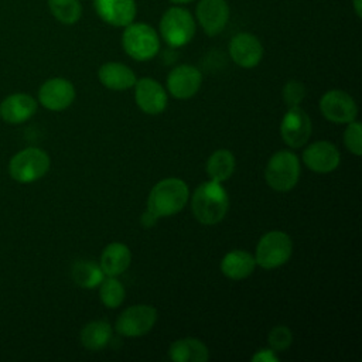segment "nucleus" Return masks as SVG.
<instances>
[{
    "label": "nucleus",
    "mask_w": 362,
    "mask_h": 362,
    "mask_svg": "<svg viewBox=\"0 0 362 362\" xmlns=\"http://www.w3.org/2000/svg\"><path fill=\"white\" fill-rule=\"evenodd\" d=\"M72 280L75 284L83 288H93L100 284V281L105 279L103 272L99 264L88 260H79L75 262L71 270Z\"/></svg>",
    "instance_id": "25"
},
{
    "label": "nucleus",
    "mask_w": 362,
    "mask_h": 362,
    "mask_svg": "<svg viewBox=\"0 0 362 362\" xmlns=\"http://www.w3.org/2000/svg\"><path fill=\"white\" fill-rule=\"evenodd\" d=\"M168 355L174 362H206L209 352L206 345L198 338H182L171 344Z\"/></svg>",
    "instance_id": "22"
},
{
    "label": "nucleus",
    "mask_w": 362,
    "mask_h": 362,
    "mask_svg": "<svg viewBox=\"0 0 362 362\" xmlns=\"http://www.w3.org/2000/svg\"><path fill=\"white\" fill-rule=\"evenodd\" d=\"M352 4H354V10H355L356 16L361 17V14H362V0H352Z\"/></svg>",
    "instance_id": "33"
},
{
    "label": "nucleus",
    "mask_w": 362,
    "mask_h": 362,
    "mask_svg": "<svg viewBox=\"0 0 362 362\" xmlns=\"http://www.w3.org/2000/svg\"><path fill=\"white\" fill-rule=\"evenodd\" d=\"M122 47L124 52L136 61H148L160 49L158 33L146 23H130L122 34Z\"/></svg>",
    "instance_id": "4"
},
{
    "label": "nucleus",
    "mask_w": 362,
    "mask_h": 362,
    "mask_svg": "<svg viewBox=\"0 0 362 362\" xmlns=\"http://www.w3.org/2000/svg\"><path fill=\"white\" fill-rule=\"evenodd\" d=\"M130 262H132L130 249L124 243L113 242L103 249L100 255L99 266L103 274L117 277L119 274L127 270V267L130 266Z\"/></svg>",
    "instance_id": "20"
},
{
    "label": "nucleus",
    "mask_w": 362,
    "mask_h": 362,
    "mask_svg": "<svg viewBox=\"0 0 362 362\" xmlns=\"http://www.w3.org/2000/svg\"><path fill=\"white\" fill-rule=\"evenodd\" d=\"M264 178L267 185L277 192H287L293 189L300 178L298 157L287 150L274 153L267 161Z\"/></svg>",
    "instance_id": "5"
},
{
    "label": "nucleus",
    "mask_w": 362,
    "mask_h": 362,
    "mask_svg": "<svg viewBox=\"0 0 362 362\" xmlns=\"http://www.w3.org/2000/svg\"><path fill=\"white\" fill-rule=\"evenodd\" d=\"M201 71L188 64H181L173 68L167 76V90L177 99H189L201 88Z\"/></svg>",
    "instance_id": "12"
},
{
    "label": "nucleus",
    "mask_w": 362,
    "mask_h": 362,
    "mask_svg": "<svg viewBox=\"0 0 362 362\" xmlns=\"http://www.w3.org/2000/svg\"><path fill=\"white\" fill-rule=\"evenodd\" d=\"M235 157L229 150L221 148L214 151L206 161V174L211 181L223 182L235 171Z\"/></svg>",
    "instance_id": "24"
},
{
    "label": "nucleus",
    "mask_w": 362,
    "mask_h": 362,
    "mask_svg": "<svg viewBox=\"0 0 362 362\" xmlns=\"http://www.w3.org/2000/svg\"><path fill=\"white\" fill-rule=\"evenodd\" d=\"M253 362H279V356L272 348H263L256 351V354L252 356Z\"/></svg>",
    "instance_id": "31"
},
{
    "label": "nucleus",
    "mask_w": 362,
    "mask_h": 362,
    "mask_svg": "<svg viewBox=\"0 0 362 362\" xmlns=\"http://www.w3.org/2000/svg\"><path fill=\"white\" fill-rule=\"evenodd\" d=\"M48 8L55 20L62 24H75L82 16L79 0H48Z\"/></svg>",
    "instance_id": "26"
},
{
    "label": "nucleus",
    "mask_w": 362,
    "mask_h": 362,
    "mask_svg": "<svg viewBox=\"0 0 362 362\" xmlns=\"http://www.w3.org/2000/svg\"><path fill=\"white\" fill-rule=\"evenodd\" d=\"M322 116L332 123H349L358 116V106L354 98L339 89L328 90L320 99Z\"/></svg>",
    "instance_id": "10"
},
{
    "label": "nucleus",
    "mask_w": 362,
    "mask_h": 362,
    "mask_svg": "<svg viewBox=\"0 0 362 362\" xmlns=\"http://www.w3.org/2000/svg\"><path fill=\"white\" fill-rule=\"evenodd\" d=\"M99 82L112 90H124L136 83V74L122 62H106L98 69Z\"/></svg>",
    "instance_id": "19"
},
{
    "label": "nucleus",
    "mask_w": 362,
    "mask_h": 362,
    "mask_svg": "<svg viewBox=\"0 0 362 362\" xmlns=\"http://www.w3.org/2000/svg\"><path fill=\"white\" fill-rule=\"evenodd\" d=\"M79 338L86 349L100 351L112 339V325L102 320L90 321L81 329Z\"/></svg>",
    "instance_id": "23"
},
{
    "label": "nucleus",
    "mask_w": 362,
    "mask_h": 362,
    "mask_svg": "<svg viewBox=\"0 0 362 362\" xmlns=\"http://www.w3.org/2000/svg\"><path fill=\"white\" fill-rule=\"evenodd\" d=\"M134 99L137 106L147 115H158L167 106L165 89L153 78H140L134 83Z\"/></svg>",
    "instance_id": "16"
},
{
    "label": "nucleus",
    "mask_w": 362,
    "mask_h": 362,
    "mask_svg": "<svg viewBox=\"0 0 362 362\" xmlns=\"http://www.w3.org/2000/svg\"><path fill=\"white\" fill-rule=\"evenodd\" d=\"M269 345L274 352L286 351L293 342V334L286 325H276L270 329L267 337Z\"/></svg>",
    "instance_id": "28"
},
{
    "label": "nucleus",
    "mask_w": 362,
    "mask_h": 362,
    "mask_svg": "<svg viewBox=\"0 0 362 362\" xmlns=\"http://www.w3.org/2000/svg\"><path fill=\"white\" fill-rule=\"evenodd\" d=\"M170 1L174 3V4H188V3H191L194 0H170Z\"/></svg>",
    "instance_id": "34"
},
{
    "label": "nucleus",
    "mask_w": 362,
    "mask_h": 362,
    "mask_svg": "<svg viewBox=\"0 0 362 362\" xmlns=\"http://www.w3.org/2000/svg\"><path fill=\"white\" fill-rule=\"evenodd\" d=\"M51 167L47 151L38 147H25L8 161V174L18 184H31L42 178Z\"/></svg>",
    "instance_id": "3"
},
{
    "label": "nucleus",
    "mask_w": 362,
    "mask_h": 362,
    "mask_svg": "<svg viewBox=\"0 0 362 362\" xmlns=\"http://www.w3.org/2000/svg\"><path fill=\"white\" fill-rule=\"evenodd\" d=\"M344 143L345 147L355 156L362 154V127L359 122L352 120L348 123L344 132Z\"/></svg>",
    "instance_id": "29"
},
{
    "label": "nucleus",
    "mask_w": 362,
    "mask_h": 362,
    "mask_svg": "<svg viewBox=\"0 0 362 362\" xmlns=\"http://www.w3.org/2000/svg\"><path fill=\"white\" fill-rule=\"evenodd\" d=\"M37 106L38 102L31 95L11 93L0 102V117L8 124H21L35 115Z\"/></svg>",
    "instance_id": "18"
},
{
    "label": "nucleus",
    "mask_w": 362,
    "mask_h": 362,
    "mask_svg": "<svg viewBox=\"0 0 362 362\" xmlns=\"http://www.w3.org/2000/svg\"><path fill=\"white\" fill-rule=\"evenodd\" d=\"M158 27L161 38L175 48L187 45L194 38L197 30L192 14L180 4L164 11Z\"/></svg>",
    "instance_id": "6"
},
{
    "label": "nucleus",
    "mask_w": 362,
    "mask_h": 362,
    "mask_svg": "<svg viewBox=\"0 0 362 362\" xmlns=\"http://www.w3.org/2000/svg\"><path fill=\"white\" fill-rule=\"evenodd\" d=\"M303 161L313 173L327 174L339 165L341 154L335 144L321 140L305 147L303 151Z\"/></svg>",
    "instance_id": "14"
},
{
    "label": "nucleus",
    "mask_w": 362,
    "mask_h": 362,
    "mask_svg": "<svg viewBox=\"0 0 362 362\" xmlns=\"http://www.w3.org/2000/svg\"><path fill=\"white\" fill-rule=\"evenodd\" d=\"M156 221H157V218L151 212H148L147 209L143 212V215H141V225L144 228H151L156 223Z\"/></svg>",
    "instance_id": "32"
},
{
    "label": "nucleus",
    "mask_w": 362,
    "mask_h": 362,
    "mask_svg": "<svg viewBox=\"0 0 362 362\" xmlns=\"http://www.w3.org/2000/svg\"><path fill=\"white\" fill-rule=\"evenodd\" d=\"M189 198V189L181 178L170 177L158 181L147 198V211L157 219L178 214Z\"/></svg>",
    "instance_id": "2"
},
{
    "label": "nucleus",
    "mask_w": 362,
    "mask_h": 362,
    "mask_svg": "<svg viewBox=\"0 0 362 362\" xmlns=\"http://www.w3.org/2000/svg\"><path fill=\"white\" fill-rule=\"evenodd\" d=\"M96 14L113 27H126L137 14L136 0H92Z\"/></svg>",
    "instance_id": "17"
},
{
    "label": "nucleus",
    "mask_w": 362,
    "mask_h": 362,
    "mask_svg": "<svg viewBox=\"0 0 362 362\" xmlns=\"http://www.w3.org/2000/svg\"><path fill=\"white\" fill-rule=\"evenodd\" d=\"M311 119L300 106L288 107L280 123V136L291 148L303 147L311 136Z\"/></svg>",
    "instance_id": "9"
},
{
    "label": "nucleus",
    "mask_w": 362,
    "mask_h": 362,
    "mask_svg": "<svg viewBox=\"0 0 362 362\" xmlns=\"http://www.w3.org/2000/svg\"><path fill=\"white\" fill-rule=\"evenodd\" d=\"M229 208L226 189L216 181L202 182L197 187L191 199V211L202 225H215L221 222Z\"/></svg>",
    "instance_id": "1"
},
{
    "label": "nucleus",
    "mask_w": 362,
    "mask_h": 362,
    "mask_svg": "<svg viewBox=\"0 0 362 362\" xmlns=\"http://www.w3.org/2000/svg\"><path fill=\"white\" fill-rule=\"evenodd\" d=\"M126 297L123 284L113 276H107L99 284V298L107 308H117Z\"/></svg>",
    "instance_id": "27"
},
{
    "label": "nucleus",
    "mask_w": 362,
    "mask_h": 362,
    "mask_svg": "<svg viewBox=\"0 0 362 362\" xmlns=\"http://www.w3.org/2000/svg\"><path fill=\"white\" fill-rule=\"evenodd\" d=\"M157 321V310L147 304L126 308L116 320V331L124 337H141L151 331Z\"/></svg>",
    "instance_id": "8"
},
{
    "label": "nucleus",
    "mask_w": 362,
    "mask_h": 362,
    "mask_svg": "<svg viewBox=\"0 0 362 362\" xmlns=\"http://www.w3.org/2000/svg\"><path fill=\"white\" fill-rule=\"evenodd\" d=\"M293 253L291 238L281 230L264 233L256 246L255 260L263 269H276L288 262Z\"/></svg>",
    "instance_id": "7"
},
{
    "label": "nucleus",
    "mask_w": 362,
    "mask_h": 362,
    "mask_svg": "<svg viewBox=\"0 0 362 362\" xmlns=\"http://www.w3.org/2000/svg\"><path fill=\"white\" fill-rule=\"evenodd\" d=\"M256 267L255 256L246 250H232L221 260V272L232 280H242L249 277Z\"/></svg>",
    "instance_id": "21"
},
{
    "label": "nucleus",
    "mask_w": 362,
    "mask_h": 362,
    "mask_svg": "<svg viewBox=\"0 0 362 362\" xmlns=\"http://www.w3.org/2000/svg\"><path fill=\"white\" fill-rule=\"evenodd\" d=\"M229 14L230 10L226 0H199L195 8V17L199 25L211 37L223 31Z\"/></svg>",
    "instance_id": "13"
},
{
    "label": "nucleus",
    "mask_w": 362,
    "mask_h": 362,
    "mask_svg": "<svg viewBox=\"0 0 362 362\" xmlns=\"http://www.w3.org/2000/svg\"><path fill=\"white\" fill-rule=\"evenodd\" d=\"M281 95H283L286 105L288 107H291V106H298L303 102V99L307 95V90H305V86L300 81L290 79L286 82Z\"/></svg>",
    "instance_id": "30"
},
{
    "label": "nucleus",
    "mask_w": 362,
    "mask_h": 362,
    "mask_svg": "<svg viewBox=\"0 0 362 362\" xmlns=\"http://www.w3.org/2000/svg\"><path fill=\"white\" fill-rule=\"evenodd\" d=\"M229 55L236 65L242 68H255L263 58V45L256 35L250 33H238L229 42Z\"/></svg>",
    "instance_id": "15"
},
{
    "label": "nucleus",
    "mask_w": 362,
    "mask_h": 362,
    "mask_svg": "<svg viewBox=\"0 0 362 362\" xmlns=\"http://www.w3.org/2000/svg\"><path fill=\"white\" fill-rule=\"evenodd\" d=\"M75 88L66 78H49L38 89V102L48 110L61 112L72 105Z\"/></svg>",
    "instance_id": "11"
}]
</instances>
